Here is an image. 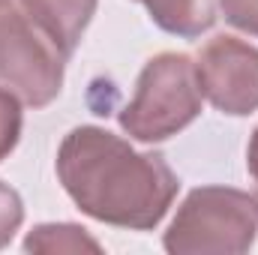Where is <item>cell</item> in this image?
I'll list each match as a JSON object with an SVG mask.
<instances>
[{
    "instance_id": "6",
    "label": "cell",
    "mask_w": 258,
    "mask_h": 255,
    "mask_svg": "<svg viewBox=\"0 0 258 255\" xmlns=\"http://www.w3.org/2000/svg\"><path fill=\"white\" fill-rule=\"evenodd\" d=\"M96 0H24V9L36 21V27L63 51V57L75 48Z\"/></svg>"
},
{
    "instance_id": "8",
    "label": "cell",
    "mask_w": 258,
    "mask_h": 255,
    "mask_svg": "<svg viewBox=\"0 0 258 255\" xmlns=\"http://www.w3.org/2000/svg\"><path fill=\"white\" fill-rule=\"evenodd\" d=\"M18 126H21L18 102L6 90H0V159L12 150V144L18 138Z\"/></svg>"
},
{
    "instance_id": "3",
    "label": "cell",
    "mask_w": 258,
    "mask_h": 255,
    "mask_svg": "<svg viewBox=\"0 0 258 255\" xmlns=\"http://www.w3.org/2000/svg\"><path fill=\"white\" fill-rule=\"evenodd\" d=\"M258 225L255 201L234 189H198L174 219L165 246L171 252L225 249L240 252L252 243Z\"/></svg>"
},
{
    "instance_id": "9",
    "label": "cell",
    "mask_w": 258,
    "mask_h": 255,
    "mask_svg": "<svg viewBox=\"0 0 258 255\" xmlns=\"http://www.w3.org/2000/svg\"><path fill=\"white\" fill-rule=\"evenodd\" d=\"M21 222V201L18 195L6 186H0V246L12 237V231Z\"/></svg>"
},
{
    "instance_id": "11",
    "label": "cell",
    "mask_w": 258,
    "mask_h": 255,
    "mask_svg": "<svg viewBox=\"0 0 258 255\" xmlns=\"http://www.w3.org/2000/svg\"><path fill=\"white\" fill-rule=\"evenodd\" d=\"M249 168L258 177V132H255V138H252V147H249Z\"/></svg>"
},
{
    "instance_id": "2",
    "label": "cell",
    "mask_w": 258,
    "mask_h": 255,
    "mask_svg": "<svg viewBox=\"0 0 258 255\" xmlns=\"http://www.w3.org/2000/svg\"><path fill=\"white\" fill-rule=\"evenodd\" d=\"M198 84L189 57L162 54L141 72L138 96L123 114V126L141 141H159L183 129L198 114Z\"/></svg>"
},
{
    "instance_id": "10",
    "label": "cell",
    "mask_w": 258,
    "mask_h": 255,
    "mask_svg": "<svg viewBox=\"0 0 258 255\" xmlns=\"http://www.w3.org/2000/svg\"><path fill=\"white\" fill-rule=\"evenodd\" d=\"M225 18L240 30L258 33V0H222Z\"/></svg>"
},
{
    "instance_id": "1",
    "label": "cell",
    "mask_w": 258,
    "mask_h": 255,
    "mask_svg": "<svg viewBox=\"0 0 258 255\" xmlns=\"http://www.w3.org/2000/svg\"><path fill=\"white\" fill-rule=\"evenodd\" d=\"M69 195L96 219L150 228L168 210L177 189L162 156H138L111 132L75 129L57 159Z\"/></svg>"
},
{
    "instance_id": "7",
    "label": "cell",
    "mask_w": 258,
    "mask_h": 255,
    "mask_svg": "<svg viewBox=\"0 0 258 255\" xmlns=\"http://www.w3.org/2000/svg\"><path fill=\"white\" fill-rule=\"evenodd\" d=\"M144 3L150 6L153 18L171 33L195 36L213 21V0H144Z\"/></svg>"
},
{
    "instance_id": "4",
    "label": "cell",
    "mask_w": 258,
    "mask_h": 255,
    "mask_svg": "<svg viewBox=\"0 0 258 255\" xmlns=\"http://www.w3.org/2000/svg\"><path fill=\"white\" fill-rule=\"evenodd\" d=\"M63 51L51 39H39L36 30L6 9L0 15V81L15 87L27 102L45 105L60 90Z\"/></svg>"
},
{
    "instance_id": "5",
    "label": "cell",
    "mask_w": 258,
    "mask_h": 255,
    "mask_svg": "<svg viewBox=\"0 0 258 255\" xmlns=\"http://www.w3.org/2000/svg\"><path fill=\"white\" fill-rule=\"evenodd\" d=\"M198 84L216 108L228 114L252 111L258 105V51L231 36H219L201 54Z\"/></svg>"
}]
</instances>
